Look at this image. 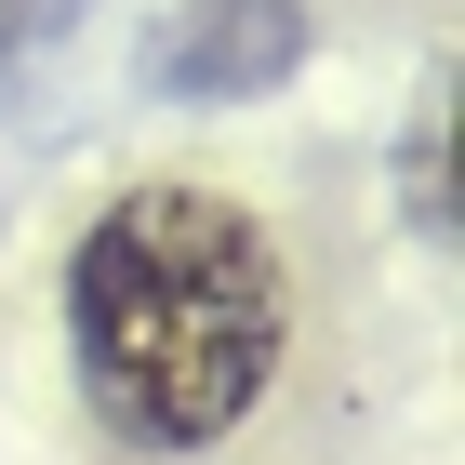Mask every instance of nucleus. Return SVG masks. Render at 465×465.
<instances>
[{
	"label": "nucleus",
	"mask_w": 465,
	"mask_h": 465,
	"mask_svg": "<svg viewBox=\"0 0 465 465\" xmlns=\"http://www.w3.org/2000/svg\"><path fill=\"white\" fill-rule=\"evenodd\" d=\"M67 372L134 452H226L292 372V240L213 173H134L67 240Z\"/></svg>",
	"instance_id": "1"
},
{
	"label": "nucleus",
	"mask_w": 465,
	"mask_h": 465,
	"mask_svg": "<svg viewBox=\"0 0 465 465\" xmlns=\"http://www.w3.org/2000/svg\"><path fill=\"white\" fill-rule=\"evenodd\" d=\"M292 67H306V0H186L146 40V80L186 94V107H240V94H266Z\"/></svg>",
	"instance_id": "2"
}]
</instances>
